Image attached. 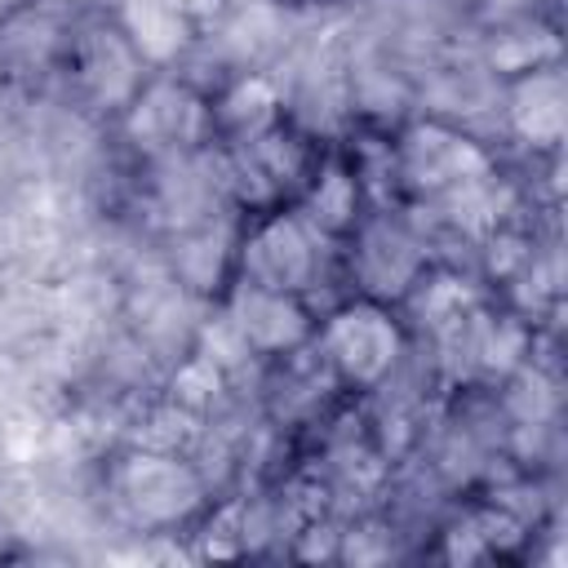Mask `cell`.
Instances as JSON below:
<instances>
[{
  "mask_svg": "<svg viewBox=\"0 0 568 568\" xmlns=\"http://www.w3.org/2000/svg\"><path fill=\"white\" fill-rule=\"evenodd\" d=\"M320 346L346 386L368 390V386H382L399 364L404 333L377 297H355L328 315V324L320 328Z\"/></svg>",
  "mask_w": 568,
  "mask_h": 568,
  "instance_id": "cell-1",
  "label": "cell"
},
{
  "mask_svg": "<svg viewBox=\"0 0 568 568\" xmlns=\"http://www.w3.org/2000/svg\"><path fill=\"white\" fill-rule=\"evenodd\" d=\"M395 164H399V178L422 195H453V191L488 182L493 173L488 151L475 138L448 129L444 120H417L399 138Z\"/></svg>",
  "mask_w": 568,
  "mask_h": 568,
  "instance_id": "cell-2",
  "label": "cell"
},
{
  "mask_svg": "<svg viewBox=\"0 0 568 568\" xmlns=\"http://www.w3.org/2000/svg\"><path fill=\"white\" fill-rule=\"evenodd\" d=\"M200 497H204V484L178 453L142 448V453H129L115 470V501L142 528H169L186 519L200 506Z\"/></svg>",
  "mask_w": 568,
  "mask_h": 568,
  "instance_id": "cell-3",
  "label": "cell"
},
{
  "mask_svg": "<svg viewBox=\"0 0 568 568\" xmlns=\"http://www.w3.org/2000/svg\"><path fill=\"white\" fill-rule=\"evenodd\" d=\"M320 271L315 226L302 213H271L262 217L240 244V275L257 288L302 293Z\"/></svg>",
  "mask_w": 568,
  "mask_h": 568,
  "instance_id": "cell-4",
  "label": "cell"
},
{
  "mask_svg": "<svg viewBox=\"0 0 568 568\" xmlns=\"http://www.w3.org/2000/svg\"><path fill=\"white\" fill-rule=\"evenodd\" d=\"M231 333L240 337L244 351L257 355H284L297 351L311 333L315 320L302 306L297 293H280V288H257V284H240L231 293V311H226Z\"/></svg>",
  "mask_w": 568,
  "mask_h": 568,
  "instance_id": "cell-5",
  "label": "cell"
},
{
  "mask_svg": "<svg viewBox=\"0 0 568 568\" xmlns=\"http://www.w3.org/2000/svg\"><path fill=\"white\" fill-rule=\"evenodd\" d=\"M506 124L532 151L559 146V138L568 129V80L555 62H537V67H528L510 80Z\"/></svg>",
  "mask_w": 568,
  "mask_h": 568,
  "instance_id": "cell-6",
  "label": "cell"
},
{
  "mask_svg": "<svg viewBox=\"0 0 568 568\" xmlns=\"http://www.w3.org/2000/svg\"><path fill=\"white\" fill-rule=\"evenodd\" d=\"M209 124H213V111L200 98H191L182 84H151L138 93L129 111V133L138 138V146H151V151L191 146L204 138Z\"/></svg>",
  "mask_w": 568,
  "mask_h": 568,
  "instance_id": "cell-7",
  "label": "cell"
},
{
  "mask_svg": "<svg viewBox=\"0 0 568 568\" xmlns=\"http://www.w3.org/2000/svg\"><path fill=\"white\" fill-rule=\"evenodd\" d=\"M355 275L364 280L368 297H399L417 284L422 275V248L404 226L373 222L359 226V248H355Z\"/></svg>",
  "mask_w": 568,
  "mask_h": 568,
  "instance_id": "cell-8",
  "label": "cell"
},
{
  "mask_svg": "<svg viewBox=\"0 0 568 568\" xmlns=\"http://www.w3.org/2000/svg\"><path fill=\"white\" fill-rule=\"evenodd\" d=\"M120 13V36L133 44L142 62H173L191 44V18L182 13L178 0H115Z\"/></svg>",
  "mask_w": 568,
  "mask_h": 568,
  "instance_id": "cell-9",
  "label": "cell"
},
{
  "mask_svg": "<svg viewBox=\"0 0 568 568\" xmlns=\"http://www.w3.org/2000/svg\"><path fill=\"white\" fill-rule=\"evenodd\" d=\"M275 115H280V98H275L271 80L244 75V80H235V84L226 89V98L217 102L213 124L226 129L231 138H240V142L248 146L253 138H262L266 129H275Z\"/></svg>",
  "mask_w": 568,
  "mask_h": 568,
  "instance_id": "cell-10",
  "label": "cell"
},
{
  "mask_svg": "<svg viewBox=\"0 0 568 568\" xmlns=\"http://www.w3.org/2000/svg\"><path fill=\"white\" fill-rule=\"evenodd\" d=\"M315 231L324 235H346L359 226V182L351 178V169L328 164L311 191H306V213H302Z\"/></svg>",
  "mask_w": 568,
  "mask_h": 568,
  "instance_id": "cell-11",
  "label": "cell"
},
{
  "mask_svg": "<svg viewBox=\"0 0 568 568\" xmlns=\"http://www.w3.org/2000/svg\"><path fill=\"white\" fill-rule=\"evenodd\" d=\"M182 4V13L191 18V22H213L222 9H226V0H178Z\"/></svg>",
  "mask_w": 568,
  "mask_h": 568,
  "instance_id": "cell-12",
  "label": "cell"
},
{
  "mask_svg": "<svg viewBox=\"0 0 568 568\" xmlns=\"http://www.w3.org/2000/svg\"><path fill=\"white\" fill-rule=\"evenodd\" d=\"M31 0H0V22H9V18H18L22 9H27Z\"/></svg>",
  "mask_w": 568,
  "mask_h": 568,
  "instance_id": "cell-13",
  "label": "cell"
}]
</instances>
